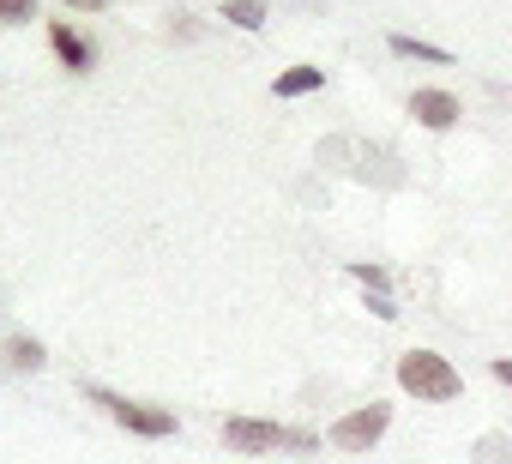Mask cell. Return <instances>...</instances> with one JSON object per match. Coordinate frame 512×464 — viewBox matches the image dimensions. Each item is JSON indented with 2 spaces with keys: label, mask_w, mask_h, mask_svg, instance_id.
I'll list each match as a JSON object with an SVG mask.
<instances>
[{
  "label": "cell",
  "mask_w": 512,
  "mask_h": 464,
  "mask_svg": "<svg viewBox=\"0 0 512 464\" xmlns=\"http://www.w3.org/2000/svg\"><path fill=\"white\" fill-rule=\"evenodd\" d=\"M398 386L416 392V398H458V392H464L458 368H452L446 356H434V350H410V356L398 362Z\"/></svg>",
  "instance_id": "6da1fadb"
},
{
  "label": "cell",
  "mask_w": 512,
  "mask_h": 464,
  "mask_svg": "<svg viewBox=\"0 0 512 464\" xmlns=\"http://www.w3.org/2000/svg\"><path fill=\"white\" fill-rule=\"evenodd\" d=\"M386 422H392V410H386V404H368V410H350V416L332 428V440H338L344 452H368V446L386 434Z\"/></svg>",
  "instance_id": "7a4b0ae2"
},
{
  "label": "cell",
  "mask_w": 512,
  "mask_h": 464,
  "mask_svg": "<svg viewBox=\"0 0 512 464\" xmlns=\"http://www.w3.org/2000/svg\"><path fill=\"white\" fill-rule=\"evenodd\" d=\"M223 440H229L235 452H266V446H278V440H302V446H314L308 434H290V428H278V422H247V416L223 422Z\"/></svg>",
  "instance_id": "3957f363"
},
{
  "label": "cell",
  "mask_w": 512,
  "mask_h": 464,
  "mask_svg": "<svg viewBox=\"0 0 512 464\" xmlns=\"http://www.w3.org/2000/svg\"><path fill=\"white\" fill-rule=\"evenodd\" d=\"M115 410V422H127L133 434H175V416L157 410V404H127V398H103Z\"/></svg>",
  "instance_id": "277c9868"
},
{
  "label": "cell",
  "mask_w": 512,
  "mask_h": 464,
  "mask_svg": "<svg viewBox=\"0 0 512 464\" xmlns=\"http://www.w3.org/2000/svg\"><path fill=\"white\" fill-rule=\"evenodd\" d=\"M410 115H416L422 127H434V133H446V127L458 121V97H452V91H416V97H410Z\"/></svg>",
  "instance_id": "5b68a950"
},
{
  "label": "cell",
  "mask_w": 512,
  "mask_h": 464,
  "mask_svg": "<svg viewBox=\"0 0 512 464\" xmlns=\"http://www.w3.org/2000/svg\"><path fill=\"white\" fill-rule=\"evenodd\" d=\"M49 43H55V55H61L67 67H91V43H85L73 25H55V31H49Z\"/></svg>",
  "instance_id": "8992f818"
},
{
  "label": "cell",
  "mask_w": 512,
  "mask_h": 464,
  "mask_svg": "<svg viewBox=\"0 0 512 464\" xmlns=\"http://www.w3.org/2000/svg\"><path fill=\"white\" fill-rule=\"evenodd\" d=\"M272 91H278V97H308V91H320V67H290Z\"/></svg>",
  "instance_id": "52a82bcc"
},
{
  "label": "cell",
  "mask_w": 512,
  "mask_h": 464,
  "mask_svg": "<svg viewBox=\"0 0 512 464\" xmlns=\"http://www.w3.org/2000/svg\"><path fill=\"white\" fill-rule=\"evenodd\" d=\"M223 19H229V25H241V31H260V25H266V7H260V0H229Z\"/></svg>",
  "instance_id": "ba28073f"
},
{
  "label": "cell",
  "mask_w": 512,
  "mask_h": 464,
  "mask_svg": "<svg viewBox=\"0 0 512 464\" xmlns=\"http://www.w3.org/2000/svg\"><path fill=\"white\" fill-rule=\"evenodd\" d=\"M7 368H19V374H25V368H43V344H37V338H13V344H7Z\"/></svg>",
  "instance_id": "9c48e42d"
},
{
  "label": "cell",
  "mask_w": 512,
  "mask_h": 464,
  "mask_svg": "<svg viewBox=\"0 0 512 464\" xmlns=\"http://www.w3.org/2000/svg\"><path fill=\"white\" fill-rule=\"evenodd\" d=\"M392 55H416V61H446V49H434V43H416V37H392Z\"/></svg>",
  "instance_id": "30bf717a"
},
{
  "label": "cell",
  "mask_w": 512,
  "mask_h": 464,
  "mask_svg": "<svg viewBox=\"0 0 512 464\" xmlns=\"http://www.w3.org/2000/svg\"><path fill=\"white\" fill-rule=\"evenodd\" d=\"M31 13H37V0H0V19H7V25H19Z\"/></svg>",
  "instance_id": "8fae6325"
},
{
  "label": "cell",
  "mask_w": 512,
  "mask_h": 464,
  "mask_svg": "<svg viewBox=\"0 0 512 464\" xmlns=\"http://www.w3.org/2000/svg\"><path fill=\"white\" fill-rule=\"evenodd\" d=\"M61 7H79V13H91V7H115V0H61Z\"/></svg>",
  "instance_id": "7c38bea8"
},
{
  "label": "cell",
  "mask_w": 512,
  "mask_h": 464,
  "mask_svg": "<svg viewBox=\"0 0 512 464\" xmlns=\"http://www.w3.org/2000/svg\"><path fill=\"white\" fill-rule=\"evenodd\" d=\"M494 374H500V380H506V386H512V362H506V356H500V362H494Z\"/></svg>",
  "instance_id": "4fadbf2b"
}]
</instances>
